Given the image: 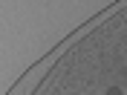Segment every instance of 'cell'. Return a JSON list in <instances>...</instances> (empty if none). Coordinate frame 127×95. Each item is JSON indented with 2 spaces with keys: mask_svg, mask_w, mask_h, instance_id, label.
Instances as JSON below:
<instances>
[{
  "mask_svg": "<svg viewBox=\"0 0 127 95\" xmlns=\"http://www.w3.org/2000/svg\"><path fill=\"white\" fill-rule=\"evenodd\" d=\"M107 95H121V92H119V89H110V92H107Z\"/></svg>",
  "mask_w": 127,
  "mask_h": 95,
  "instance_id": "1",
  "label": "cell"
}]
</instances>
